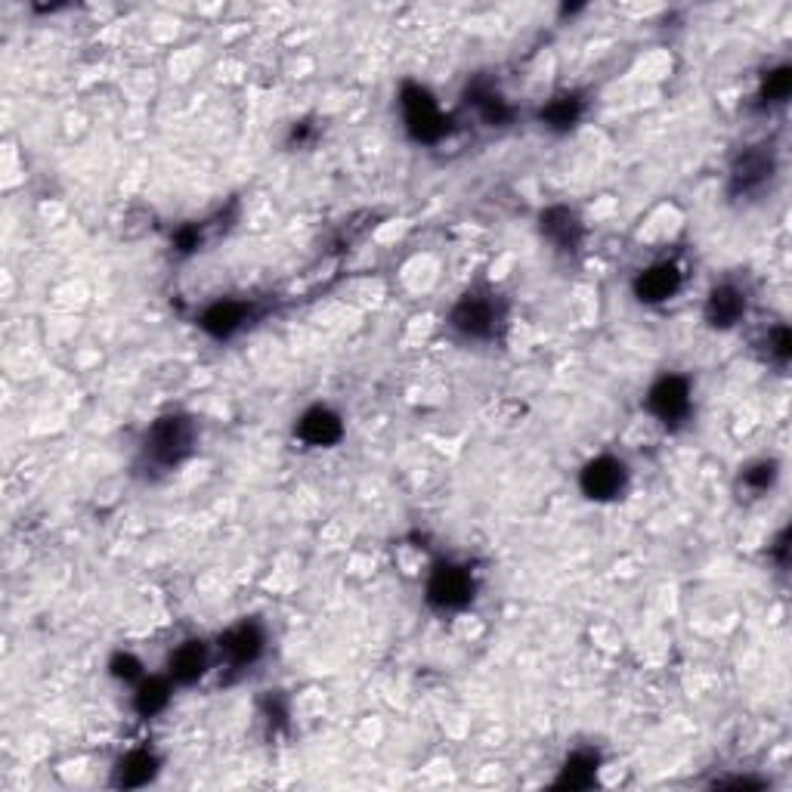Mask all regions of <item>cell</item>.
<instances>
[{"instance_id": "cell-2", "label": "cell", "mask_w": 792, "mask_h": 792, "mask_svg": "<svg viewBox=\"0 0 792 792\" xmlns=\"http://www.w3.org/2000/svg\"><path fill=\"white\" fill-rule=\"evenodd\" d=\"M399 105H403V115H406V131L409 137L418 143H440L449 134V124L452 121L440 112V105L433 100L425 87L418 84H403L399 90Z\"/></svg>"}, {"instance_id": "cell-14", "label": "cell", "mask_w": 792, "mask_h": 792, "mask_svg": "<svg viewBox=\"0 0 792 792\" xmlns=\"http://www.w3.org/2000/svg\"><path fill=\"white\" fill-rule=\"evenodd\" d=\"M706 323L712 328H734L746 316V294L737 285H715L706 297Z\"/></svg>"}, {"instance_id": "cell-7", "label": "cell", "mask_w": 792, "mask_h": 792, "mask_svg": "<svg viewBox=\"0 0 792 792\" xmlns=\"http://www.w3.org/2000/svg\"><path fill=\"white\" fill-rule=\"evenodd\" d=\"M647 409L663 425H678L690 415V384L681 375H663L647 394Z\"/></svg>"}, {"instance_id": "cell-17", "label": "cell", "mask_w": 792, "mask_h": 792, "mask_svg": "<svg viewBox=\"0 0 792 792\" xmlns=\"http://www.w3.org/2000/svg\"><path fill=\"white\" fill-rule=\"evenodd\" d=\"M582 112H586V100H582L579 93H557L554 100L542 105L539 121H542L548 131H554V134H567L569 127L579 124Z\"/></svg>"}, {"instance_id": "cell-3", "label": "cell", "mask_w": 792, "mask_h": 792, "mask_svg": "<svg viewBox=\"0 0 792 792\" xmlns=\"http://www.w3.org/2000/svg\"><path fill=\"white\" fill-rule=\"evenodd\" d=\"M501 323V304L496 294L486 292H467L452 313H449V326L455 328L462 338H474V341H489L496 335Z\"/></svg>"}, {"instance_id": "cell-6", "label": "cell", "mask_w": 792, "mask_h": 792, "mask_svg": "<svg viewBox=\"0 0 792 792\" xmlns=\"http://www.w3.org/2000/svg\"><path fill=\"white\" fill-rule=\"evenodd\" d=\"M625 483H629V467L622 465L620 459H613V455L591 459V462L582 467V474H579L582 493L595 501L620 499L622 493H625Z\"/></svg>"}, {"instance_id": "cell-24", "label": "cell", "mask_w": 792, "mask_h": 792, "mask_svg": "<svg viewBox=\"0 0 792 792\" xmlns=\"http://www.w3.org/2000/svg\"><path fill=\"white\" fill-rule=\"evenodd\" d=\"M199 241H202V229L199 226H183L177 236H173V245H177V251H183V254H190L199 248Z\"/></svg>"}, {"instance_id": "cell-1", "label": "cell", "mask_w": 792, "mask_h": 792, "mask_svg": "<svg viewBox=\"0 0 792 792\" xmlns=\"http://www.w3.org/2000/svg\"><path fill=\"white\" fill-rule=\"evenodd\" d=\"M195 449V421L190 415H161L152 428L143 433L139 455L146 465L171 471Z\"/></svg>"}, {"instance_id": "cell-13", "label": "cell", "mask_w": 792, "mask_h": 792, "mask_svg": "<svg viewBox=\"0 0 792 792\" xmlns=\"http://www.w3.org/2000/svg\"><path fill=\"white\" fill-rule=\"evenodd\" d=\"M161 771V761L156 753L149 749H134L124 758H118L115 765V774H112V787L118 790H139V787H149Z\"/></svg>"}, {"instance_id": "cell-20", "label": "cell", "mask_w": 792, "mask_h": 792, "mask_svg": "<svg viewBox=\"0 0 792 792\" xmlns=\"http://www.w3.org/2000/svg\"><path fill=\"white\" fill-rule=\"evenodd\" d=\"M792 90V69L790 66H777L765 78H761V90H758V100L761 105H777L790 97Z\"/></svg>"}, {"instance_id": "cell-8", "label": "cell", "mask_w": 792, "mask_h": 792, "mask_svg": "<svg viewBox=\"0 0 792 792\" xmlns=\"http://www.w3.org/2000/svg\"><path fill=\"white\" fill-rule=\"evenodd\" d=\"M217 647L229 659L233 669H241V666L258 663L263 647H267V632H263L260 622L245 620L239 625H233V629H226L224 635L217 637Z\"/></svg>"}, {"instance_id": "cell-11", "label": "cell", "mask_w": 792, "mask_h": 792, "mask_svg": "<svg viewBox=\"0 0 792 792\" xmlns=\"http://www.w3.org/2000/svg\"><path fill=\"white\" fill-rule=\"evenodd\" d=\"M678 288H681V270L672 260L654 263L635 279V294L641 304H663V301L675 297Z\"/></svg>"}, {"instance_id": "cell-9", "label": "cell", "mask_w": 792, "mask_h": 792, "mask_svg": "<svg viewBox=\"0 0 792 792\" xmlns=\"http://www.w3.org/2000/svg\"><path fill=\"white\" fill-rule=\"evenodd\" d=\"M207 669H211V647H207L205 641H199V637L183 641L168 656V678H171L173 684H180V688L195 684Z\"/></svg>"}, {"instance_id": "cell-4", "label": "cell", "mask_w": 792, "mask_h": 792, "mask_svg": "<svg viewBox=\"0 0 792 792\" xmlns=\"http://www.w3.org/2000/svg\"><path fill=\"white\" fill-rule=\"evenodd\" d=\"M474 576L459 564H437L428 579V603L433 610H462L474 598Z\"/></svg>"}, {"instance_id": "cell-19", "label": "cell", "mask_w": 792, "mask_h": 792, "mask_svg": "<svg viewBox=\"0 0 792 792\" xmlns=\"http://www.w3.org/2000/svg\"><path fill=\"white\" fill-rule=\"evenodd\" d=\"M173 681L171 678H143L134 693V709L143 719H156L171 703Z\"/></svg>"}, {"instance_id": "cell-15", "label": "cell", "mask_w": 792, "mask_h": 792, "mask_svg": "<svg viewBox=\"0 0 792 792\" xmlns=\"http://www.w3.org/2000/svg\"><path fill=\"white\" fill-rule=\"evenodd\" d=\"M465 97L467 103L477 109V115H480L486 124H493V127H505L508 121L514 118V109L508 105V100H505L486 78H474V81L467 84Z\"/></svg>"}, {"instance_id": "cell-21", "label": "cell", "mask_w": 792, "mask_h": 792, "mask_svg": "<svg viewBox=\"0 0 792 792\" xmlns=\"http://www.w3.org/2000/svg\"><path fill=\"white\" fill-rule=\"evenodd\" d=\"M743 486H749L753 493H768L777 480V462H756L743 471Z\"/></svg>"}, {"instance_id": "cell-5", "label": "cell", "mask_w": 792, "mask_h": 792, "mask_svg": "<svg viewBox=\"0 0 792 792\" xmlns=\"http://www.w3.org/2000/svg\"><path fill=\"white\" fill-rule=\"evenodd\" d=\"M777 173V156L771 146H753L743 149L734 168H731V192L734 195H756L761 192Z\"/></svg>"}, {"instance_id": "cell-25", "label": "cell", "mask_w": 792, "mask_h": 792, "mask_svg": "<svg viewBox=\"0 0 792 792\" xmlns=\"http://www.w3.org/2000/svg\"><path fill=\"white\" fill-rule=\"evenodd\" d=\"M790 542V530H783V533L777 535V542H774V548H771V554H774V561L780 564V567H787V545Z\"/></svg>"}, {"instance_id": "cell-10", "label": "cell", "mask_w": 792, "mask_h": 792, "mask_svg": "<svg viewBox=\"0 0 792 792\" xmlns=\"http://www.w3.org/2000/svg\"><path fill=\"white\" fill-rule=\"evenodd\" d=\"M539 233L557 251H576L582 245V220L567 205H552L539 214Z\"/></svg>"}, {"instance_id": "cell-12", "label": "cell", "mask_w": 792, "mask_h": 792, "mask_svg": "<svg viewBox=\"0 0 792 792\" xmlns=\"http://www.w3.org/2000/svg\"><path fill=\"white\" fill-rule=\"evenodd\" d=\"M297 437H301L307 446H335V443H341V437H344V421H341V415L331 412L326 406H316L310 412L301 415Z\"/></svg>"}, {"instance_id": "cell-23", "label": "cell", "mask_w": 792, "mask_h": 792, "mask_svg": "<svg viewBox=\"0 0 792 792\" xmlns=\"http://www.w3.org/2000/svg\"><path fill=\"white\" fill-rule=\"evenodd\" d=\"M768 353L774 357L777 362H787L792 357V331L787 326H777L771 335H768Z\"/></svg>"}, {"instance_id": "cell-22", "label": "cell", "mask_w": 792, "mask_h": 792, "mask_svg": "<svg viewBox=\"0 0 792 792\" xmlns=\"http://www.w3.org/2000/svg\"><path fill=\"white\" fill-rule=\"evenodd\" d=\"M109 672L112 678H118L124 684H131V681H143V663H139L134 654H115L109 659Z\"/></svg>"}, {"instance_id": "cell-16", "label": "cell", "mask_w": 792, "mask_h": 792, "mask_svg": "<svg viewBox=\"0 0 792 792\" xmlns=\"http://www.w3.org/2000/svg\"><path fill=\"white\" fill-rule=\"evenodd\" d=\"M248 319H251V307H248V304H241V301H220V304H214V307H207V310L202 313L199 326L205 328L211 338L226 341V338H233Z\"/></svg>"}, {"instance_id": "cell-18", "label": "cell", "mask_w": 792, "mask_h": 792, "mask_svg": "<svg viewBox=\"0 0 792 792\" xmlns=\"http://www.w3.org/2000/svg\"><path fill=\"white\" fill-rule=\"evenodd\" d=\"M598 765H601V758L598 753H573V756L564 761V768H561V777H557V783L554 787H561V790H588V787H595V780H598Z\"/></svg>"}]
</instances>
